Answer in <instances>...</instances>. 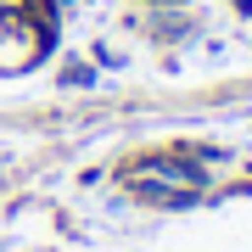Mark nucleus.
I'll return each mask as SVG.
<instances>
[{"label": "nucleus", "mask_w": 252, "mask_h": 252, "mask_svg": "<svg viewBox=\"0 0 252 252\" xmlns=\"http://www.w3.org/2000/svg\"><path fill=\"white\" fill-rule=\"evenodd\" d=\"M56 45V0H0V73L45 62Z\"/></svg>", "instance_id": "obj_1"}]
</instances>
